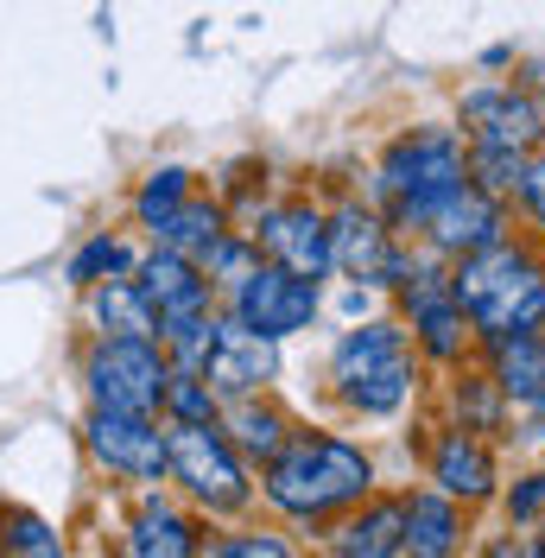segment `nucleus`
<instances>
[{
    "label": "nucleus",
    "instance_id": "17",
    "mask_svg": "<svg viewBox=\"0 0 545 558\" xmlns=\"http://www.w3.org/2000/svg\"><path fill=\"white\" fill-rule=\"evenodd\" d=\"M400 514H407V553L400 558H470V546H476V514L432 483L400 488Z\"/></svg>",
    "mask_w": 545,
    "mask_h": 558
},
{
    "label": "nucleus",
    "instance_id": "18",
    "mask_svg": "<svg viewBox=\"0 0 545 558\" xmlns=\"http://www.w3.org/2000/svg\"><path fill=\"white\" fill-rule=\"evenodd\" d=\"M324 558H400L407 553V514H400V488H375L368 501H355L349 514L317 533Z\"/></svg>",
    "mask_w": 545,
    "mask_h": 558
},
{
    "label": "nucleus",
    "instance_id": "1",
    "mask_svg": "<svg viewBox=\"0 0 545 558\" xmlns=\"http://www.w3.org/2000/svg\"><path fill=\"white\" fill-rule=\"evenodd\" d=\"M254 488H261L272 521L292 526L299 539L317 546V533L337 521V514H349L355 501H368L380 488V463L362 438L317 432L311 425V432H292L286 451L254 470Z\"/></svg>",
    "mask_w": 545,
    "mask_h": 558
},
{
    "label": "nucleus",
    "instance_id": "3",
    "mask_svg": "<svg viewBox=\"0 0 545 558\" xmlns=\"http://www.w3.org/2000/svg\"><path fill=\"white\" fill-rule=\"evenodd\" d=\"M450 292L470 317L476 343L495 337H540L545 330V247L526 235L450 260Z\"/></svg>",
    "mask_w": 545,
    "mask_h": 558
},
{
    "label": "nucleus",
    "instance_id": "9",
    "mask_svg": "<svg viewBox=\"0 0 545 558\" xmlns=\"http://www.w3.org/2000/svg\"><path fill=\"white\" fill-rule=\"evenodd\" d=\"M513 222H508V204H495L488 191H476L470 178L457 184V191H444L432 204L419 209L407 222V242L425 247V254H438V260H463V254H482V247L508 242Z\"/></svg>",
    "mask_w": 545,
    "mask_h": 558
},
{
    "label": "nucleus",
    "instance_id": "15",
    "mask_svg": "<svg viewBox=\"0 0 545 558\" xmlns=\"http://www.w3.org/2000/svg\"><path fill=\"white\" fill-rule=\"evenodd\" d=\"M286 343H272V337H261V330H247V324H235V317L216 305V330H209V349H204V375L209 393L229 407V400H247V393H272V381H279V368H286V355H279Z\"/></svg>",
    "mask_w": 545,
    "mask_h": 558
},
{
    "label": "nucleus",
    "instance_id": "32",
    "mask_svg": "<svg viewBox=\"0 0 545 558\" xmlns=\"http://www.w3.org/2000/svg\"><path fill=\"white\" fill-rule=\"evenodd\" d=\"M513 204L526 209L533 235L545 242V146H540V153H526V172H520V191H513Z\"/></svg>",
    "mask_w": 545,
    "mask_h": 558
},
{
    "label": "nucleus",
    "instance_id": "20",
    "mask_svg": "<svg viewBox=\"0 0 545 558\" xmlns=\"http://www.w3.org/2000/svg\"><path fill=\"white\" fill-rule=\"evenodd\" d=\"M476 355H482V375L501 387V400H508L513 413L533 407L545 393V330L540 337H495V343H476Z\"/></svg>",
    "mask_w": 545,
    "mask_h": 558
},
{
    "label": "nucleus",
    "instance_id": "6",
    "mask_svg": "<svg viewBox=\"0 0 545 558\" xmlns=\"http://www.w3.org/2000/svg\"><path fill=\"white\" fill-rule=\"evenodd\" d=\"M393 299H400V324H407V337H412L425 368H444L450 375V368H463L476 355V330H470V317H463L457 292H450V260L412 247Z\"/></svg>",
    "mask_w": 545,
    "mask_h": 558
},
{
    "label": "nucleus",
    "instance_id": "13",
    "mask_svg": "<svg viewBox=\"0 0 545 558\" xmlns=\"http://www.w3.org/2000/svg\"><path fill=\"white\" fill-rule=\"evenodd\" d=\"M247 242L261 260L286 267L305 279H330V209L311 197H286V204H261L247 216Z\"/></svg>",
    "mask_w": 545,
    "mask_h": 558
},
{
    "label": "nucleus",
    "instance_id": "36",
    "mask_svg": "<svg viewBox=\"0 0 545 558\" xmlns=\"http://www.w3.org/2000/svg\"><path fill=\"white\" fill-rule=\"evenodd\" d=\"M526 553L545 558V521H540V526H526Z\"/></svg>",
    "mask_w": 545,
    "mask_h": 558
},
{
    "label": "nucleus",
    "instance_id": "8",
    "mask_svg": "<svg viewBox=\"0 0 545 558\" xmlns=\"http://www.w3.org/2000/svg\"><path fill=\"white\" fill-rule=\"evenodd\" d=\"M171 381V362L159 343H140V337H96L83 355V387H89V407L102 413H159Z\"/></svg>",
    "mask_w": 545,
    "mask_h": 558
},
{
    "label": "nucleus",
    "instance_id": "11",
    "mask_svg": "<svg viewBox=\"0 0 545 558\" xmlns=\"http://www.w3.org/2000/svg\"><path fill=\"white\" fill-rule=\"evenodd\" d=\"M457 134L470 146H501V153H540L545 146V102L526 96L508 76L470 83L457 96Z\"/></svg>",
    "mask_w": 545,
    "mask_h": 558
},
{
    "label": "nucleus",
    "instance_id": "29",
    "mask_svg": "<svg viewBox=\"0 0 545 558\" xmlns=\"http://www.w3.org/2000/svg\"><path fill=\"white\" fill-rule=\"evenodd\" d=\"M495 508H501V526L513 533H526V526L545 521V463H526L520 476H501V495H495Z\"/></svg>",
    "mask_w": 545,
    "mask_h": 558
},
{
    "label": "nucleus",
    "instance_id": "35",
    "mask_svg": "<svg viewBox=\"0 0 545 558\" xmlns=\"http://www.w3.org/2000/svg\"><path fill=\"white\" fill-rule=\"evenodd\" d=\"M513 83H520L526 96H540V102H545V58H533V64H520V76H513Z\"/></svg>",
    "mask_w": 545,
    "mask_h": 558
},
{
    "label": "nucleus",
    "instance_id": "4",
    "mask_svg": "<svg viewBox=\"0 0 545 558\" xmlns=\"http://www.w3.org/2000/svg\"><path fill=\"white\" fill-rule=\"evenodd\" d=\"M470 178V140L457 134V128H444V121H419L407 134H393L380 146L375 159V209L407 235V222L419 209L444 197V191H457Z\"/></svg>",
    "mask_w": 545,
    "mask_h": 558
},
{
    "label": "nucleus",
    "instance_id": "27",
    "mask_svg": "<svg viewBox=\"0 0 545 558\" xmlns=\"http://www.w3.org/2000/svg\"><path fill=\"white\" fill-rule=\"evenodd\" d=\"M0 558H70L64 533L33 508H0Z\"/></svg>",
    "mask_w": 545,
    "mask_h": 558
},
{
    "label": "nucleus",
    "instance_id": "23",
    "mask_svg": "<svg viewBox=\"0 0 545 558\" xmlns=\"http://www.w3.org/2000/svg\"><path fill=\"white\" fill-rule=\"evenodd\" d=\"M83 299H89L96 337H140V343H159V317H153V305H146V292L134 286V274L102 279V286H89Z\"/></svg>",
    "mask_w": 545,
    "mask_h": 558
},
{
    "label": "nucleus",
    "instance_id": "12",
    "mask_svg": "<svg viewBox=\"0 0 545 558\" xmlns=\"http://www.w3.org/2000/svg\"><path fill=\"white\" fill-rule=\"evenodd\" d=\"M83 451L96 457V470H108L114 483L159 488L166 483V418L89 407V418H83Z\"/></svg>",
    "mask_w": 545,
    "mask_h": 558
},
{
    "label": "nucleus",
    "instance_id": "31",
    "mask_svg": "<svg viewBox=\"0 0 545 558\" xmlns=\"http://www.w3.org/2000/svg\"><path fill=\"white\" fill-rule=\"evenodd\" d=\"M520 172H526V153L470 146V184H476V191H488L495 204H513V191H520Z\"/></svg>",
    "mask_w": 545,
    "mask_h": 558
},
{
    "label": "nucleus",
    "instance_id": "28",
    "mask_svg": "<svg viewBox=\"0 0 545 558\" xmlns=\"http://www.w3.org/2000/svg\"><path fill=\"white\" fill-rule=\"evenodd\" d=\"M134 247L121 242V235H89V242L70 254V286L76 292H89V286H102V279H121V274H134Z\"/></svg>",
    "mask_w": 545,
    "mask_h": 558
},
{
    "label": "nucleus",
    "instance_id": "10",
    "mask_svg": "<svg viewBox=\"0 0 545 558\" xmlns=\"http://www.w3.org/2000/svg\"><path fill=\"white\" fill-rule=\"evenodd\" d=\"M412 260V242L380 216L375 204H337L330 209V279H355L393 292Z\"/></svg>",
    "mask_w": 545,
    "mask_h": 558
},
{
    "label": "nucleus",
    "instance_id": "7",
    "mask_svg": "<svg viewBox=\"0 0 545 558\" xmlns=\"http://www.w3.org/2000/svg\"><path fill=\"white\" fill-rule=\"evenodd\" d=\"M222 299V312L247 324V330H261L272 343H292V337H305L311 324L324 317V279H305V274H286V267H272V260H254L235 286H222L216 292Z\"/></svg>",
    "mask_w": 545,
    "mask_h": 558
},
{
    "label": "nucleus",
    "instance_id": "22",
    "mask_svg": "<svg viewBox=\"0 0 545 558\" xmlns=\"http://www.w3.org/2000/svg\"><path fill=\"white\" fill-rule=\"evenodd\" d=\"M444 407H450V425H463V432H482V438H508V425H513V407L501 400V387L488 381L482 368H450L444 375Z\"/></svg>",
    "mask_w": 545,
    "mask_h": 558
},
{
    "label": "nucleus",
    "instance_id": "2",
    "mask_svg": "<svg viewBox=\"0 0 545 558\" xmlns=\"http://www.w3.org/2000/svg\"><path fill=\"white\" fill-rule=\"evenodd\" d=\"M324 375H330V400L349 418H400L419 407L425 362L412 349L407 324L375 312V317H355V324L337 330Z\"/></svg>",
    "mask_w": 545,
    "mask_h": 558
},
{
    "label": "nucleus",
    "instance_id": "24",
    "mask_svg": "<svg viewBox=\"0 0 545 558\" xmlns=\"http://www.w3.org/2000/svg\"><path fill=\"white\" fill-rule=\"evenodd\" d=\"M229 229H235V222H229V204H222V197H204V191H191V197H184V204L153 229V242L178 247V254H191V260H204Z\"/></svg>",
    "mask_w": 545,
    "mask_h": 558
},
{
    "label": "nucleus",
    "instance_id": "16",
    "mask_svg": "<svg viewBox=\"0 0 545 558\" xmlns=\"http://www.w3.org/2000/svg\"><path fill=\"white\" fill-rule=\"evenodd\" d=\"M134 286L146 292L159 330H166V324H184V317L216 312V286H209V274L191 260V254H178V247H159V242L146 247V254L134 260Z\"/></svg>",
    "mask_w": 545,
    "mask_h": 558
},
{
    "label": "nucleus",
    "instance_id": "5",
    "mask_svg": "<svg viewBox=\"0 0 545 558\" xmlns=\"http://www.w3.org/2000/svg\"><path fill=\"white\" fill-rule=\"evenodd\" d=\"M166 483L204 514V521H247L261 488H254V470L247 457L229 445V432L204 418V425H178L166 418Z\"/></svg>",
    "mask_w": 545,
    "mask_h": 558
},
{
    "label": "nucleus",
    "instance_id": "21",
    "mask_svg": "<svg viewBox=\"0 0 545 558\" xmlns=\"http://www.w3.org/2000/svg\"><path fill=\"white\" fill-rule=\"evenodd\" d=\"M216 425H222V432H229V445H235V451L247 457V470L272 463V457L286 451V438L299 432V425H292V413H286V407H272L267 393L229 400V407L216 413Z\"/></svg>",
    "mask_w": 545,
    "mask_h": 558
},
{
    "label": "nucleus",
    "instance_id": "19",
    "mask_svg": "<svg viewBox=\"0 0 545 558\" xmlns=\"http://www.w3.org/2000/svg\"><path fill=\"white\" fill-rule=\"evenodd\" d=\"M191 501H171L166 488H140V508L128 521V558H204L209 533Z\"/></svg>",
    "mask_w": 545,
    "mask_h": 558
},
{
    "label": "nucleus",
    "instance_id": "33",
    "mask_svg": "<svg viewBox=\"0 0 545 558\" xmlns=\"http://www.w3.org/2000/svg\"><path fill=\"white\" fill-rule=\"evenodd\" d=\"M508 438H520V445H526V451H533V457L545 463V393L533 400V407H520V413H513Z\"/></svg>",
    "mask_w": 545,
    "mask_h": 558
},
{
    "label": "nucleus",
    "instance_id": "25",
    "mask_svg": "<svg viewBox=\"0 0 545 558\" xmlns=\"http://www.w3.org/2000/svg\"><path fill=\"white\" fill-rule=\"evenodd\" d=\"M204 558H305V539L292 526L247 514V521H229L222 533H209Z\"/></svg>",
    "mask_w": 545,
    "mask_h": 558
},
{
    "label": "nucleus",
    "instance_id": "30",
    "mask_svg": "<svg viewBox=\"0 0 545 558\" xmlns=\"http://www.w3.org/2000/svg\"><path fill=\"white\" fill-rule=\"evenodd\" d=\"M222 413V400L209 393L204 375H191V368H171L166 381V400H159V418H178V425H204V418Z\"/></svg>",
    "mask_w": 545,
    "mask_h": 558
},
{
    "label": "nucleus",
    "instance_id": "26",
    "mask_svg": "<svg viewBox=\"0 0 545 558\" xmlns=\"http://www.w3.org/2000/svg\"><path fill=\"white\" fill-rule=\"evenodd\" d=\"M191 191H197V172H191V166H153V172L140 178V191H134V222L153 235Z\"/></svg>",
    "mask_w": 545,
    "mask_h": 558
},
{
    "label": "nucleus",
    "instance_id": "14",
    "mask_svg": "<svg viewBox=\"0 0 545 558\" xmlns=\"http://www.w3.org/2000/svg\"><path fill=\"white\" fill-rule=\"evenodd\" d=\"M425 483L444 488L450 501H463L470 514L495 508V495H501V451H495V438L463 432L450 418L432 425V438H425Z\"/></svg>",
    "mask_w": 545,
    "mask_h": 558
},
{
    "label": "nucleus",
    "instance_id": "34",
    "mask_svg": "<svg viewBox=\"0 0 545 558\" xmlns=\"http://www.w3.org/2000/svg\"><path fill=\"white\" fill-rule=\"evenodd\" d=\"M470 558H533V553H526V533H513V526H495V533H476Z\"/></svg>",
    "mask_w": 545,
    "mask_h": 558
}]
</instances>
